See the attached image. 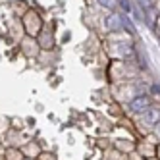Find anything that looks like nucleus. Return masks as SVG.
I'll list each match as a JSON object with an SVG mask.
<instances>
[{
    "mask_svg": "<svg viewBox=\"0 0 160 160\" xmlns=\"http://www.w3.org/2000/svg\"><path fill=\"white\" fill-rule=\"evenodd\" d=\"M106 27L110 31H123V16H116L112 14L106 18Z\"/></svg>",
    "mask_w": 160,
    "mask_h": 160,
    "instance_id": "f257e3e1",
    "label": "nucleus"
},
{
    "mask_svg": "<svg viewBox=\"0 0 160 160\" xmlns=\"http://www.w3.org/2000/svg\"><path fill=\"white\" fill-rule=\"evenodd\" d=\"M147 106H148V100H147L145 97L135 98V100L131 102V104H129V108H131V112H133V114H139V112L147 110Z\"/></svg>",
    "mask_w": 160,
    "mask_h": 160,
    "instance_id": "f03ea898",
    "label": "nucleus"
},
{
    "mask_svg": "<svg viewBox=\"0 0 160 160\" xmlns=\"http://www.w3.org/2000/svg\"><path fill=\"white\" fill-rule=\"evenodd\" d=\"M160 120V110L158 108H147L145 110V122L147 123H158Z\"/></svg>",
    "mask_w": 160,
    "mask_h": 160,
    "instance_id": "7ed1b4c3",
    "label": "nucleus"
},
{
    "mask_svg": "<svg viewBox=\"0 0 160 160\" xmlns=\"http://www.w3.org/2000/svg\"><path fill=\"white\" fill-rule=\"evenodd\" d=\"M98 4L104 8H114V0H98Z\"/></svg>",
    "mask_w": 160,
    "mask_h": 160,
    "instance_id": "20e7f679",
    "label": "nucleus"
},
{
    "mask_svg": "<svg viewBox=\"0 0 160 160\" xmlns=\"http://www.w3.org/2000/svg\"><path fill=\"white\" fill-rule=\"evenodd\" d=\"M122 8L125 10V12H129V10H131V4L128 2V0H122Z\"/></svg>",
    "mask_w": 160,
    "mask_h": 160,
    "instance_id": "39448f33",
    "label": "nucleus"
},
{
    "mask_svg": "<svg viewBox=\"0 0 160 160\" xmlns=\"http://www.w3.org/2000/svg\"><path fill=\"white\" fill-rule=\"evenodd\" d=\"M152 91H154L156 95H160V87H158V85H154V87H152Z\"/></svg>",
    "mask_w": 160,
    "mask_h": 160,
    "instance_id": "423d86ee",
    "label": "nucleus"
},
{
    "mask_svg": "<svg viewBox=\"0 0 160 160\" xmlns=\"http://www.w3.org/2000/svg\"><path fill=\"white\" fill-rule=\"evenodd\" d=\"M156 135L160 137V122H158V125H156Z\"/></svg>",
    "mask_w": 160,
    "mask_h": 160,
    "instance_id": "0eeeda50",
    "label": "nucleus"
}]
</instances>
